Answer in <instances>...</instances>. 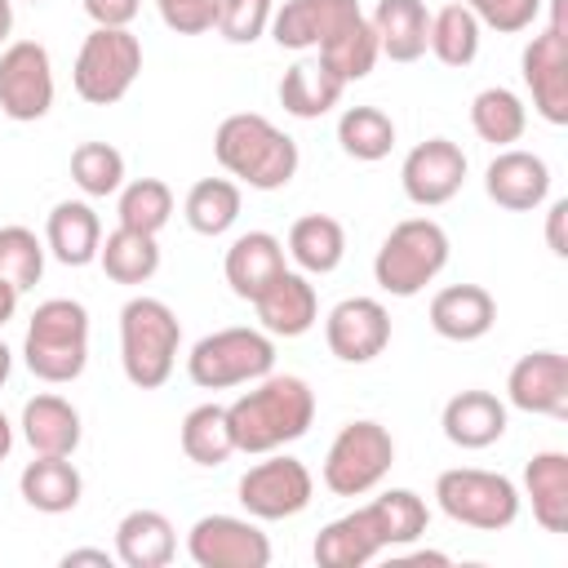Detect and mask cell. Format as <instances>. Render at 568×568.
Instances as JSON below:
<instances>
[{
    "label": "cell",
    "instance_id": "37",
    "mask_svg": "<svg viewBox=\"0 0 568 568\" xmlns=\"http://www.w3.org/2000/svg\"><path fill=\"white\" fill-rule=\"evenodd\" d=\"M337 142H342V151L351 160L377 164L395 146V120L382 106H346L337 115Z\"/></svg>",
    "mask_w": 568,
    "mask_h": 568
},
{
    "label": "cell",
    "instance_id": "14",
    "mask_svg": "<svg viewBox=\"0 0 568 568\" xmlns=\"http://www.w3.org/2000/svg\"><path fill=\"white\" fill-rule=\"evenodd\" d=\"M466 182V151L453 138H426L417 142L399 164V186L417 209L448 204Z\"/></svg>",
    "mask_w": 568,
    "mask_h": 568
},
{
    "label": "cell",
    "instance_id": "52",
    "mask_svg": "<svg viewBox=\"0 0 568 568\" xmlns=\"http://www.w3.org/2000/svg\"><path fill=\"white\" fill-rule=\"evenodd\" d=\"M9 373H13V351H9L4 342H0V386L9 382Z\"/></svg>",
    "mask_w": 568,
    "mask_h": 568
},
{
    "label": "cell",
    "instance_id": "36",
    "mask_svg": "<svg viewBox=\"0 0 568 568\" xmlns=\"http://www.w3.org/2000/svg\"><path fill=\"white\" fill-rule=\"evenodd\" d=\"M479 18L457 0V4H444L439 13H430V40L426 49L444 62V67H470L479 58Z\"/></svg>",
    "mask_w": 568,
    "mask_h": 568
},
{
    "label": "cell",
    "instance_id": "50",
    "mask_svg": "<svg viewBox=\"0 0 568 568\" xmlns=\"http://www.w3.org/2000/svg\"><path fill=\"white\" fill-rule=\"evenodd\" d=\"M9 453H13V422L0 413V462H4Z\"/></svg>",
    "mask_w": 568,
    "mask_h": 568
},
{
    "label": "cell",
    "instance_id": "25",
    "mask_svg": "<svg viewBox=\"0 0 568 568\" xmlns=\"http://www.w3.org/2000/svg\"><path fill=\"white\" fill-rule=\"evenodd\" d=\"M280 271H284V240L271 235V231L235 235L231 248H226V262H222V275L231 284V293L244 297V302H253Z\"/></svg>",
    "mask_w": 568,
    "mask_h": 568
},
{
    "label": "cell",
    "instance_id": "24",
    "mask_svg": "<svg viewBox=\"0 0 568 568\" xmlns=\"http://www.w3.org/2000/svg\"><path fill=\"white\" fill-rule=\"evenodd\" d=\"M44 248L62 266H89L98 262L102 248V217L93 213L89 200H58L44 222Z\"/></svg>",
    "mask_w": 568,
    "mask_h": 568
},
{
    "label": "cell",
    "instance_id": "53",
    "mask_svg": "<svg viewBox=\"0 0 568 568\" xmlns=\"http://www.w3.org/2000/svg\"><path fill=\"white\" fill-rule=\"evenodd\" d=\"M413 564H448V555H439V550H417V555H408Z\"/></svg>",
    "mask_w": 568,
    "mask_h": 568
},
{
    "label": "cell",
    "instance_id": "10",
    "mask_svg": "<svg viewBox=\"0 0 568 568\" xmlns=\"http://www.w3.org/2000/svg\"><path fill=\"white\" fill-rule=\"evenodd\" d=\"M564 9L568 0H550L546 27L524 44V84L532 98V111L546 124H568V31H564Z\"/></svg>",
    "mask_w": 568,
    "mask_h": 568
},
{
    "label": "cell",
    "instance_id": "12",
    "mask_svg": "<svg viewBox=\"0 0 568 568\" xmlns=\"http://www.w3.org/2000/svg\"><path fill=\"white\" fill-rule=\"evenodd\" d=\"M186 555L200 568H266L271 537L253 515H204L186 532Z\"/></svg>",
    "mask_w": 568,
    "mask_h": 568
},
{
    "label": "cell",
    "instance_id": "2",
    "mask_svg": "<svg viewBox=\"0 0 568 568\" xmlns=\"http://www.w3.org/2000/svg\"><path fill=\"white\" fill-rule=\"evenodd\" d=\"M213 155L240 186H253V191H284L302 164L297 142L257 111L226 115L213 133Z\"/></svg>",
    "mask_w": 568,
    "mask_h": 568
},
{
    "label": "cell",
    "instance_id": "40",
    "mask_svg": "<svg viewBox=\"0 0 568 568\" xmlns=\"http://www.w3.org/2000/svg\"><path fill=\"white\" fill-rule=\"evenodd\" d=\"M71 182L89 200H106L124 186V155L111 142H80L71 151Z\"/></svg>",
    "mask_w": 568,
    "mask_h": 568
},
{
    "label": "cell",
    "instance_id": "31",
    "mask_svg": "<svg viewBox=\"0 0 568 568\" xmlns=\"http://www.w3.org/2000/svg\"><path fill=\"white\" fill-rule=\"evenodd\" d=\"M342 93H346V84H342L320 58H297V62L284 71V80H280V106H284L288 115H297V120H320V115H328V111L342 102Z\"/></svg>",
    "mask_w": 568,
    "mask_h": 568
},
{
    "label": "cell",
    "instance_id": "28",
    "mask_svg": "<svg viewBox=\"0 0 568 568\" xmlns=\"http://www.w3.org/2000/svg\"><path fill=\"white\" fill-rule=\"evenodd\" d=\"M173 555H178V532L169 515L138 506L115 524V559L124 568H164L173 564Z\"/></svg>",
    "mask_w": 568,
    "mask_h": 568
},
{
    "label": "cell",
    "instance_id": "42",
    "mask_svg": "<svg viewBox=\"0 0 568 568\" xmlns=\"http://www.w3.org/2000/svg\"><path fill=\"white\" fill-rule=\"evenodd\" d=\"M373 510H377V519H382L386 550L417 541V537L426 532V524H430V510H426V501H422L413 488H386L382 497H373Z\"/></svg>",
    "mask_w": 568,
    "mask_h": 568
},
{
    "label": "cell",
    "instance_id": "26",
    "mask_svg": "<svg viewBox=\"0 0 568 568\" xmlns=\"http://www.w3.org/2000/svg\"><path fill=\"white\" fill-rule=\"evenodd\" d=\"M368 22H373L382 58L417 62L426 53V40H430V9H426V0H377Z\"/></svg>",
    "mask_w": 568,
    "mask_h": 568
},
{
    "label": "cell",
    "instance_id": "4",
    "mask_svg": "<svg viewBox=\"0 0 568 568\" xmlns=\"http://www.w3.org/2000/svg\"><path fill=\"white\" fill-rule=\"evenodd\" d=\"M22 364L49 386H67L89 364V311L75 297H49L31 311Z\"/></svg>",
    "mask_w": 568,
    "mask_h": 568
},
{
    "label": "cell",
    "instance_id": "29",
    "mask_svg": "<svg viewBox=\"0 0 568 568\" xmlns=\"http://www.w3.org/2000/svg\"><path fill=\"white\" fill-rule=\"evenodd\" d=\"M524 497L546 532H568V453L546 448L524 466Z\"/></svg>",
    "mask_w": 568,
    "mask_h": 568
},
{
    "label": "cell",
    "instance_id": "46",
    "mask_svg": "<svg viewBox=\"0 0 568 568\" xmlns=\"http://www.w3.org/2000/svg\"><path fill=\"white\" fill-rule=\"evenodd\" d=\"M93 27H129L142 9V0H80Z\"/></svg>",
    "mask_w": 568,
    "mask_h": 568
},
{
    "label": "cell",
    "instance_id": "15",
    "mask_svg": "<svg viewBox=\"0 0 568 568\" xmlns=\"http://www.w3.org/2000/svg\"><path fill=\"white\" fill-rule=\"evenodd\" d=\"M506 404L532 417L568 422V359L559 351H528L506 373Z\"/></svg>",
    "mask_w": 568,
    "mask_h": 568
},
{
    "label": "cell",
    "instance_id": "45",
    "mask_svg": "<svg viewBox=\"0 0 568 568\" xmlns=\"http://www.w3.org/2000/svg\"><path fill=\"white\" fill-rule=\"evenodd\" d=\"M160 9V22L178 36H204L213 31V18H217V0H155Z\"/></svg>",
    "mask_w": 568,
    "mask_h": 568
},
{
    "label": "cell",
    "instance_id": "47",
    "mask_svg": "<svg viewBox=\"0 0 568 568\" xmlns=\"http://www.w3.org/2000/svg\"><path fill=\"white\" fill-rule=\"evenodd\" d=\"M564 217H568V200H555L546 213V248L555 257H568V240H564Z\"/></svg>",
    "mask_w": 568,
    "mask_h": 568
},
{
    "label": "cell",
    "instance_id": "13",
    "mask_svg": "<svg viewBox=\"0 0 568 568\" xmlns=\"http://www.w3.org/2000/svg\"><path fill=\"white\" fill-rule=\"evenodd\" d=\"M53 106V62L40 40H13L0 53V111L18 124L44 120Z\"/></svg>",
    "mask_w": 568,
    "mask_h": 568
},
{
    "label": "cell",
    "instance_id": "9",
    "mask_svg": "<svg viewBox=\"0 0 568 568\" xmlns=\"http://www.w3.org/2000/svg\"><path fill=\"white\" fill-rule=\"evenodd\" d=\"M390 466H395L390 430L373 417H359L333 435L324 453V488L337 497H364L390 475Z\"/></svg>",
    "mask_w": 568,
    "mask_h": 568
},
{
    "label": "cell",
    "instance_id": "20",
    "mask_svg": "<svg viewBox=\"0 0 568 568\" xmlns=\"http://www.w3.org/2000/svg\"><path fill=\"white\" fill-rule=\"evenodd\" d=\"M386 550V532H382V519L368 506H355L351 515L333 519L320 528L315 537V564L320 568H364L368 559H377Z\"/></svg>",
    "mask_w": 568,
    "mask_h": 568
},
{
    "label": "cell",
    "instance_id": "3",
    "mask_svg": "<svg viewBox=\"0 0 568 568\" xmlns=\"http://www.w3.org/2000/svg\"><path fill=\"white\" fill-rule=\"evenodd\" d=\"M178 346H182V324L169 302L142 293L120 306V368L129 386L160 390L173 377Z\"/></svg>",
    "mask_w": 568,
    "mask_h": 568
},
{
    "label": "cell",
    "instance_id": "38",
    "mask_svg": "<svg viewBox=\"0 0 568 568\" xmlns=\"http://www.w3.org/2000/svg\"><path fill=\"white\" fill-rule=\"evenodd\" d=\"M115 195H120V200H115V217H120V226H129V231L160 235V231L169 226V217H173V191H169V182H160V178H133V182H124Z\"/></svg>",
    "mask_w": 568,
    "mask_h": 568
},
{
    "label": "cell",
    "instance_id": "18",
    "mask_svg": "<svg viewBox=\"0 0 568 568\" xmlns=\"http://www.w3.org/2000/svg\"><path fill=\"white\" fill-rule=\"evenodd\" d=\"M484 191L493 204H501L510 213H532L550 195V164L532 151L501 146L484 169Z\"/></svg>",
    "mask_w": 568,
    "mask_h": 568
},
{
    "label": "cell",
    "instance_id": "49",
    "mask_svg": "<svg viewBox=\"0 0 568 568\" xmlns=\"http://www.w3.org/2000/svg\"><path fill=\"white\" fill-rule=\"evenodd\" d=\"M111 559H115V555H106V550H67V555H62L67 568H71V564H102V568H111Z\"/></svg>",
    "mask_w": 568,
    "mask_h": 568
},
{
    "label": "cell",
    "instance_id": "19",
    "mask_svg": "<svg viewBox=\"0 0 568 568\" xmlns=\"http://www.w3.org/2000/svg\"><path fill=\"white\" fill-rule=\"evenodd\" d=\"M253 311H257V328H262V333H271V337H302V333H311L315 320H320V297H315L311 275L284 266V271L253 297Z\"/></svg>",
    "mask_w": 568,
    "mask_h": 568
},
{
    "label": "cell",
    "instance_id": "48",
    "mask_svg": "<svg viewBox=\"0 0 568 568\" xmlns=\"http://www.w3.org/2000/svg\"><path fill=\"white\" fill-rule=\"evenodd\" d=\"M18 297H22V293H18L9 280H0V328H4V324L18 315Z\"/></svg>",
    "mask_w": 568,
    "mask_h": 568
},
{
    "label": "cell",
    "instance_id": "1",
    "mask_svg": "<svg viewBox=\"0 0 568 568\" xmlns=\"http://www.w3.org/2000/svg\"><path fill=\"white\" fill-rule=\"evenodd\" d=\"M226 417H231L235 453H248V457L280 453L311 430L315 390L306 386V377L271 368L266 377L248 382V390L235 404H226Z\"/></svg>",
    "mask_w": 568,
    "mask_h": 568
},
{
    "label": "cell",
    "instance_id": "44",
    "mask_svg": "<svg viewBox=\"0 0 568 568\" xmlns=\"http://www.w3.org/2000/svg\"><path fill=\"white\" fill-rule=\"evenodd\" d=\"M462 4L479 18V27H493L501 36H519L541 18L546 0H462Z\"/></svg>",
    "mask_w": 568,
    "mask_h": 568
},
{
    "label": "cell",
    "instance_id": "17",
    "mask_svg": "<svg viewBox=\"0 0 568 568\" xmlns=\"http://www.w3.org/2000/svg\"><path fill=\"white\" fill-rule=\"evenodd\" d=\"M324 342L342 364H368L390 346V311L377 297H342L324 320Z\"/></svg>",
    "mask_w": 568,
    "mask_h": 568
},
{
    "label": "cell",
    "instance_id": "23",
    "mask_svg": "<svg viewBox=\"0 0 568 568\" xmlns=\"http://www.w3.org/2000/svg\"><path fill=\"white\" fill-rule=\"evenodd\" d=\"M22 439L31 444V453H44V457H71L84 439V426H80V408L62 395H31L22 404Z\"/></svg>",
    "mask_w": 568,
    "mask_h": 568
},
{
    "label": "cell",
    "instance_id": "30",
    "mask_svg": "<svg viewBox=\"0 0 568 568\" xmlns=\"http://www.w3.org/2000/svg\"><path fill=\"white\" fill-rule=\"evenodd\" d=\"M284 253L293 257V266L302 275H328L346 257V226L337 217H328V213H306V217H297L288 226Z\"/></svg>",
    "mask_w": 568,
    "mask_h": 568
},
{
    "label": "cell",
    "instance_id": "39",
    "mask_svg": "<svg viewBox=\"0 0 568 568\" xmlns=\"http://www.w3.org/2000/svg\"><path fill=\"white\" fill-rule=\"evenodd\" d=\"M315 58L342 80V84H355V80H364L373 67H377V36H373V22H368V13L359 18V22H351L342 36H333L328 44H320L315 49Z\"/></svg>",
    "mask_w": 568,
    "mask_h": 568
},
{
    "label": "cell",
    "instance_id": "27",
    "mask_svg": "<svg viewBox=\"0 0 568 568\" xmlns=\"http://www.w3.org/2000/svg\"><path fill=\"white\" fill-rule=\"evenodd\" d=\"M18 493L40 515H67V510L80 506L84 479H80V470H75L71 457H44V453H36L22 466V475H18Z\"/></svg>",
    "mask_w": 568,
    "mask_h": 568
},
{
    "label": "cell",
    "instance_id": "21",
    "mask_svg": "<svg viewBox=\"0 0 568 568\" xmlns=\"http://www.w3.org/2000/svg\"><path fill=\"white\" fill-rule=\"evenodd\" d=\"M497 324V302L484 284H448L430 297V328L444 342H479Z\"/></svg>",
    "mask_w": 568,
    "mask_h": 568
},
{
    "label": "cell",
    "instance_id": "33",
    "mask_svg": "<svg viewBox=\"0 0 568 568\" xmlns=\"http://www.w3.org/2000/svg\"><path fill=\"white\" fill-rule=\"evenodd\" d=\"M240 204H244L240 182H231V178H200L186 191V200H182V217H186V226L195 235L213 240V235H226L240 222Z\"/></svg>",
    "mask_w": 568,
    "mask_h": 568
},
{
    "label": "cell",
    "instance_id": "7",
    "mask_svg": "<svg viewBox=\"0 0 568 568\" xmlns=\"http://www.w3.org/2000/svg\"><path fill=\"white\" fill-rule=\"evenodd\" d=\"M435 501L453 524L479 528V532H506L519 519V488L501 470H479V466H453L439 470L435 479Z\"/></svg>",
    "mask_w": 568,
    "mask_h": 568
},
{
    "label": "cell",
    "instance_id": "11",
    "mask_svg": "<svg viewBox=\"0 0 568 568\" xmlns=\"http://www.w3.org/2000/svg\"><path fill=\"white\" fill-rule=\"evenodd\" d=\"M235 493H240V506L257 524H275V519H293L311 506L315 479H311L306 462H297L280 448V453H262V462H253L240 475Z\"/></svg>",
    "mask_w": 568,
    "mask_h": 568
},
{
    "label": "cell",
    "instance_id": "41",
    "mask_svg": "<svg viewBox=\"0 0 568 568\" xmlns=\"http://www.w3.org/2000/svg\"><path fill=\"white\" fill-rule=\"evenodd\" d=\"M44 253L49 248L31 226H0V280H9L18 293L40 284Z\"/></svg>",
    "mask_w": 568,
    "mask_h": 568
},
{
    "label": "cell",
    "instance_id": "43",
    "mask_svg": "<svg viewBox=\"0 0 568 568\" xmlns=\"http://www.w3.org/2000/svg\"><path fill=\"white\" fill-rule=\"evenodd\" d=\"M271 13H275V0H217L213 31L226 44H253V40L266 36Z\"/></svg>",
    "mask_w": 568,
    "mask_h": 568
},
{
    "label": "cell",
    "instance_id": "51",
    "mask_svg": "<svg viewBox=\"0 0 568 568\" xmlns=\"http://www.w3.org/2000/svg\"><path fill=\"white\" fill-rule=\"evenodd\" d=\"M9 31H13V0H0V44L9 40Z\"/></svg>",
    "mask_w": 568,
    "mask_h": 568
},
{
    "label": "cell",
    "instance_id": "16",
    "mask_svg": "<svg viewBox=\"0 0 568 568\" xmlns=\"http://www.w3.org/2000/svg\"><path fill=\"white\" fill-rule=\"evenodd\" d=\"M359 18H364L359 0H284V4H275L266 31L280 49L306 53V49L328 44L333 36H342Z\"/></svg>",
    "mask_w": 568,
    "mask_h": 568
},
{
    "label": "cell",
    "instance_id": "6",
    "mask_svg": "<svg viewBox=\"0 0 568 568\" xmlns=\"http://www.w3.org/2000/svg\"><path fill=\"white\" fill-rule=\"evenodd\" d=\"M275 368V337L262 328H217L204 333L186 355V377L200 390H231L266 377Z\"/></svg>",
    "mask_w": 568,
    "mask_h": 568
},
{
    "label": "cell",
    "instance_id": "35",
    "mask_svg": "<svg viewBox=\"0 0 568 568\" xmlns=\"http://www.w3.org/2000/svg\"><path fill=\"white\" fill-rule=\"evenodd\" d=\"M182 453L195 462V466H222L231 453H235V435H231V417H226V404H195L186 417H182Z\"/></svg>",
    "mask_w": 568,
    "mask_h": 568
},
{
    "label": "cell",
    "instance_id": "54",
    "mask_svg": "<svg viewBox=\"0 0 568 568\" xmlns=\"http://www.w3.org/2000/svg\"><path fill=\"white\" fill-rule=\"evenodd\" d=\"M27 4H44V0H27Z\"/></svg>",
    "mask_w": 568,
    "mask_h": 568
},
{
    "label": "cell",
    "instance_id": "5",
    "mask_svg": "<svg viewBox=\"0 0 568 568\" xmlns=\"http://www.w3.org/2000/svg\"><path fill=\"white\" fill-rule=\"evenodd\" d=\"M448 231L435 217H404L373 257V280L390 297H417L448 266Z\"/></svg>",
    "mask_w": 568,
    "mask_h": 568
},
{
    "label": "cell",
    "instance_id": "8",
    "mask_svg": "<svg viewBox=\"0 0 568 568\" xmlns=\"http://www.w3.org/2000/svg\"><path fill=\"white\" fill-rule=\"evenodd\" d=\"M142 75V40L129 27H93L75 53L71 84L93 106H115Z\"/></svg>",
    "mask_w": 568,
    "mask_h": 568
},
{
    "label": "cell",
    "instance_id": "34",
    "mask_svg": "<svg viewBox=\"0 0 568 568\" xmlns=\"http://www.w3.org/2000/svg\"><path fill=\"white\" fill-rule=\"evenodd\" d=\"M98 262H102L106 280H115V284H146V280L160 271V244H155V235L115 226V231L102 240Z\"/></svg>",
    "mask_w": 568,
    "mask_h": 568
},
{
    "label": "cell",
    "instance_id": "32",
    "mask_svg": "<svg viewBox=\"0 0 568 568\" xmlns=\"http://www.w3.org/2000/svg\"><path fill=\"white\" fill-rule=\"evenodd\" d=\"M470 129L479 133V142H493L497 151L501 146H515L528 129V106L515 89L506 84H488L470 98Z\"/></svg>",
    "mask_w": 568,
    "mask_h": 568
},
{
    "label": "cell",
    "instance_id": "22",
    "mask_svg": "<svg viewBox=\"0 0 568 568\" xmlns=\"http://www.w3.org/2000/svg\"><path fill=\"white\" fill-rule=\"evenodd\" d=\"M506 399H497L493 390H457L444 413H439V426H444V439L453 448H488L506 435Z\"/></svg>",
    "mask_w": 568,
    "mask_h": 568
}]
</instances>
